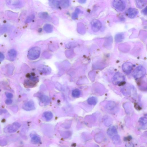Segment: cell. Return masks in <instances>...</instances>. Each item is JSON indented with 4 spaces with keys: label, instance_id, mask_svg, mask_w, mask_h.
<instances>
[{
    "label": "cell",
    "instance_id": "3",
    "mask_svg": "<svg viewBox=\"0 0 147 147\" xmlns=\"http://www.w3.org/2000/svg\"><path fill=\"white\" fill-rule=\"evenodd\" d=\"M40 53V48L37 46L34 47L29 50L27 56L29 60H35L39 57Z\"/></svg>",
    "mask_w": 147,
    "mask_h": 147
},
{
    "label": "cell",
    "instance_id": "18",
    "mask_svg": "<svg viewBox=\"0 0 147 147\" xmlns=\"http://www.w3.org/2000/svg\"><path fill=\"white\" fill-rule=\"evenodd\" d=\"M124 38V35L123 33H118L115 36V39L117 42H119L122 41Z\"/></svg>",
    "mask_w": 147,
    "mask_h": 147
},
{
    "label": "cell",
    "instance_id": "33",
    "mask_svg": "<svg viewBox=\"0 0 147 147\" xmlns=\"http://www.w3.org/2000/svg\"><path fill=\"white\" fill-rule=\"evenodd\" d=\"M142 12L143 13L146 15L147 13V8L146 7L142 10Z\"/></svg>",
    "mask_w": 147,
    "mask_h": 147
},
{
    "label": "cell",
    "instance_id": "1",
    "mask_svg": "<svg viewBox=\"0 0 147 147\" xmlns=\"http://www.w3.org/2000/svg\"><path fill=\"white\" fill-rule=\"evenodd\" d=\"M107 134L115 144H118L120 142V136L119 135L116 128L114 126L109 128L107 130Z\"/></svg>",
    "mask_w": 147,
    "mask_h": 147
},
{
    "label": "cell",
    "instance_id": "23",
    "mask_svg": "<svg viewBox=\"0 0 147 147\" xmlns=\"http://www.w3.org/2000/svg\"><path fill=\"white\" fill-rule=\"evenodd\" d=\"M7 3L10 5H16L20 3L19 0H6Z\"/></svg>",
    "mask_w": 147,
    "mask_h": 147
},
{
    "label": "cell",
    "instance_id": "35",
    "mask_svg": "<svg viewBox=\"0 0 147 147\" xmlns=\"http://www.w3.org/2000/svg\"><path fill=\"white\" fill-rule=\"evenodd\" d=\"M48 1H51V0H48Z\"/></svg>",
    "mask_w": 147,
    "mask_h": 147
},
{
    "label": "cell",
    "instance_id": "31",
    "mask_svg": "<svg viewBox=\"0 0 147 147\" xmlns=\"http://www.w3.org/2000/svg\"><path fill=\"white\" fill-rule=\"evenodd\" d=\"M12 101L10 99L6 100L5 101V103L8 105H10L12 103Z\"/></svg>",
    "mask_w": 147,
    "mask_h": 147
},
{
    "label": "cell",
    "instance_id": "21",
    "mask_svg": "<svg viewBox=\"0 0 147 147\" xmlns=\"http://www.w3.org/2000/svg\"><path fill=\"white\" fill-rule=\"evenodd\" d=\"M43 29L46 32L50 33L52 32L53 31V27L51 24H46L44 26Z\"/></svg>",
    "mask_w": 147,
    "mask_h": 147
},
{
    "label": "cell",
    "instance_id": "4",
    "mask_svg": "<svg viewBox=\"0 0 147 147\" xmlns=\"http://www.w3.org/2000/svg\"><path fill=\"white\" fill-rule=\"evenodd\" d=\"M124 85V86L121 88V91L125 95L131 96L134 94H136V90L133 85L129 84H126V83Z\"/></svg>",
    "mask_w": 147,
    "mask_h": 147
},
{
    "label": "cell",
    "instance_id": "24",
    "mask_svg": "<svg viewBox=\"0 0 147 147\" xmlns=\"http://www.w3.org/2000/svg\"><path fill=\"white\" fill-rule=\"evenodd\" d=\"M16 52L15 50L11 49L9 50L8 52V56L11 58H14L16 56Z\"/></svg>",
    "mask_w": 147,
    "mask_h": 147
},
{
    "label": "cell",
    "instance_id": "26",
    "mask_svg": "<svg viewBox=\"0 0 147 147\" xmlns=\"http://www.w3.org/2000/svg\"><path fill=\"white\" fill-rule=\"evenodd\" d=\"M40 100L44 104L48 103L49 102V98L45 95H42L40 96Z\"/></svg>",
    "mask_w": 147,
    "mask_h": 147
},
{
    "label": "cell",
    "instance_id": "20",
    "mask_svg": "<svg viewBox=\"0 0 147 147\" xmlns=\"http://www.w3.org/2000/svg\"><path fill=\"white\" fill-rule=\"evenodd\" d=\"M31 141L33 143H39L41 142V138L38 136L33 135L31 138Z\"/></svg>",
    "mask_w": 147,
    "mask_h": 147
},
{
    "label": "cell",
    "instance_id": "2",
    "mask_svg": "<svg viewBox=\"0 0 147 147\" xmlns=\"http://www.w3.org/2000/svg\"><path fill=\"white\" fill-rule=\"evenodd\" d=\"M125 76L120 72L115 73L112 79V82L114 85L122 86L126 83Z\"/></svg>",
    "mask_w": 147,
    "mask_h": 147
},
{
    "label": "cell",
    "instance_id": "10",
    "mask_svg": "<svg viewBox=\"0 0 147 147\" xmlns=\"http://www.w3.org/2000/svg\"><path fill=\"white\" fill-rule=\"evenodd\" d=\"M22 108L27 111L34 110L35 108L34 103L32 101H29L23 105Z\"/></svg>",
    "mask_w": 147,
    "mask_h": 147
},
{
    "label": "cell",
    "instance_id": "30",
    "mask_svg": "<svg viewBox=\"0 0 147 147\" xmlns=\"http://www.w3.org/2000/svg\"><path fill=\"white\" fill-rule=\"evenodd\" d=\"M6 95L7 97L9 99H10L13 97V94L11 93H7L6 94Z\"/></svg>",
    "mask_w": 147,
    "mask_h": 147
},
{
    "label": "cell",
    "instance_id": "34",
    "mask_svg": "<svg viewBox=\"0 0 147 147\" xmlns=\"http://www.w3.org/2000/svg\"><path fill=\"white\" fill-rule=\"evenodd\" d=\"M86 1L87 0H78L79 3L82 4L85 3Z\"/></svg>",
    "mask_w": 147,
    "mask_h": 147
},
{
    "label": "cell",
    "instance_id": "28",
    "mask_svg": "<svg viewBox=\"0 0 147 147\" xmlns=\"http://www.w3.org/2000/svg\"><path fill=\"white\" fill-rule=\"evenodd\" d=\"M51 5L52 7L55 8H59L60 6L59 1L58 0H52L51 2Z\"/></svg>",
    "mask_w": 147,
    "mask_h": 147
},
{
    "label": "cell",
    "instance_id": "12",
    "mask_svg": "<svg viewBox=\"0 0 147 147\" xmlns=\"http://www.w3.org/2000/svg\"><path fill=\"white\" fill-rule=\"evenodd\" d=\"M116 104L113 101L109 102L106 105V109L108 111H112L116 108Z\"/></svg>",
    "mask_w": 147,
    "mask_h": 147
},
{
    "label": "cell",
    "instance_id": "15",
    "mask_svg": "<svg viewBox=\"0 0 147 147\" xmlns=\"http://www.w3.org/2000/svg\"><path fill=\"white\" fill-rule=\"evenodd\" d=\"M139 122L142 125V129H147V118L145 117H141L140 119Z\"/></svg>",
    "mask_w": 147,
    "mask_h": 147
},
{
    "label": "cell",
    "instance_id": "16",
    "mask_svg": "<svg viewBox=\"0 0 147 147\" xmlns=\"http://www.w3.org/2000/svg\"><path fill=\"white\" fill-rule=\"evenodd\" d=\"M88 104L91 105H95L97 103V98L94 96H91L87 100Z\"/></svg>",
    "mask_w": 147,
    "mask_h": 147
},
{
    "label": "cell",
    "instance_id": "5",
    "mask_svg": "<svg viewBox=\"0 0 147 147\" xmlns=\"http://www.w3.org/2000/svg\"><path fill=\"white\" fill-rule=\"evenodd\" d=\"M146 74V69L142 66L136 67L134 71L133 76L134 78L138 79L144 77Z\"/></svg>",
    "mask_w": 147,
    "mask_h": 147
},
{
    "label": "cell",
    "instance_id": "8",
    "mask_svg": "<svg viewBox=\"0 0 147 147\" xmlns=\"http://www.w3.org/2000/svg\"><path fill=\"white\" fill-rule=\"evenodd\" d=\"M133 65L131 63L127 62L124 63L122 66L123 72L126 74L129 75L133 69Z\"/></svg>",
    "mask_w": 147,
    "mask_h": 147
},
{
    "label": "cell",
    "instance_id": "11",
    "mask_svg": "<svg viewBox=\"0 0 147 147\" xmlns=\"http://www.w3.org/2000/svg\"><path fill=\"white\" fill-rule=\"evenodd\" d=\"M138 10L134 8H130L128 10L127 15L131 18H133L135 17L138 14Z\"/></svg>",
    "mask_w": 147,
    "mask_h": 147
},
{
    "label": "cell",
    "instance_id": "32",
    "mask_svg": "<svg viewBox=\"0 0 147 147\" xmlns=\"http://www.w3.org/2000/svg\"><path fill=\"white\" fill-rule=\"evenodd\" d=\"M5 58V56L4 55L0 52V62L2 61Z\"/></svg>",
    "mask_w": 147,
    "mask_h": 147
},
{
    "label": "cell",
    "instance_id": "22",
    "mask_svg": "<svg viewBox=\"0 0 147 147\" xmlns=\"http://www.w3.org/2000/svg\"><path fill=\"white\" fill-rule=\"evenodd\" d=\"M81 10L79 8H77L76 9L74 12L72 13V18L73 19L76 20L78 18L79 14L80 13Z\"/></svg>",
    "mask_w": 147,
    "mask_h": 147
},
{
    "label": "cell",
    "instance_id": "7",
    "mask_svg": "<svg viewBox=\"0 0 147 147\" xmlns=\"http://www.w3.org/2000/svg\"><path fill=\"white\" fill-rule=\"evenodd\" d=\"M91 28L94 32H96L99 31L102 26L101 22L97 20H94L91 22Z\"/></svg>",
    "mask_w": 147,
    "mask_h": 147
},
{
    "label": "cell",
    "instance_id": "6",
    "mask_svg": "<svg viewBox=\"0 0 147 147\" xmlns=\"http://www.w3.org/2000/svg\"><path fill=\"white\" fill-rule=\"evenodd\" d=\"M113 5L116 9L120 11H123L125 9V4L122 0H114Z\"/></svg>",
    "mask_w": 147,
    "mask_h": 147
},
{
    "label": "cell",
    "instance_id": "19",
    "mask_svg": "<svg viewBox=\"0 0 147 147\" xmlns=\"http://www.w3.org/2000/svg\"><path fill=\"white\" fill-rule=\"evenodd\" d=\"M43 115L46 120L48 121L51 120L53 117V114L50 112H45L44 113Z\"/></svg>",
    "mask_w": 147,
    "mask_h": 147
},
{
    "label": "cell",
    "instance_id": "9",
    "mask_svg": "<svg viewBox=\"0 0 147 147\" xmlns=\"http://www.w3.org/2000/svg\"><path fill=\"white\" fill-rule=\"evenodd\" d=\"M21 125L19 123L15 122L8 127V132L10 133H15L19 129Z\"/></svg>",
    "mask_w": 147,
    "mask_h": 147
},
{
    "label": "cell",
    "instance_id": "29",
    "mask_svg": "<svg viewBox=\"0 0 147 147\" xmlns=\"http://www.w3.org/2000/svg\"><path fill=\"white\" fill-rule=\"evenodd\" d=\"M35 17V16L34 15H31L27 17L26 21V22L29 23Z\"/></svg>",
    "mask_w": 147,
    "mask_h": 147
},
{
    "label": "cell",
    "instance_id": "14",
    "mask_svg": "<svg viewBox=\"0 0 147 147\" xmlns=\"http://www.w3.org/2000/svg\"><path fill=\"white\" fill-rule=\"evenodd\" d=\"M39 68V70L40 71V72L45 74H48L51 71L50 68L49 67L46 66H41Z\"/></svg>",
    "mask_w": 147,
    "mask_h": 147
},
{
    "label": "cell",
    "instance_id": "17",
    "mask_svg": "<svg viewBox=\"0 0 147 147\" xmlns=\"http://www.w3.org/2000/svg\"><path fill=\"white\" fill-rule=\"evenodd\" d=\"M59 3L61 7L64 8L68 7L70 5L69 0H60Z\"/></svg>",
    "mask_w": 147,
    "mask_h": 147
},
{
    "label": "cell",
    "instance_id": "13",
    "mask_svg": "<svg viewBox=\"0 0 147 147\" xmlns=\"http://www.w3.org/2000/svg\"><path fill=\"white\" fill-rule=\"evenodd\" d=\"M136 5L138 8L142 9L145 6L146 2L145 0H135Z\"/></svg>",
    "mask_w": 147,
    "mask_h": 147
},
{
    "label": "cell",
    "instance_id": "27",
    "mask_svg": "<svg viewBox=\"0 0 147 147\" xmlns=\"http://www.w3.org/2000/svg\"><path fill=\"white\" fill-rule=\"evenodd\" d=\"M72 94L74 97H78L80 95L81 91L78 89H74L72 92Z\"/></svg>",
    "mask_w": 147,
    "mask_h": 147
},
{
    "label": "cell",
    "instance_id": "25",
    "mask_svg": "<svg viewBox=\"0 0 147 147\" xmlns=\"http://www.w3.org/2000/svg\"><path fill=\"white\" fill-rule=\"evenodd\" d=\"M39 17L43 19H47L49 18V15L47 12H40L38 14Z\"/></svg>",
    "mask_w": 147,
    "mask_h": 147
}]
</instances>
